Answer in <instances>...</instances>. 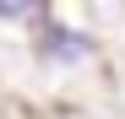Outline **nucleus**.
<instances>
[{"label":"nucleus","mask_w":125,"mask_h":119,"mask_svg":"<svg viewBox=\"0 0 125 119\" xmlns=\"http://www.w3.org/2000/svg\"><path fill=\"white\" fill-rule=\"evenodd\" d=\"M0 16H27V6H6V0H0Z\"/></svg>","instance_id":"nucleus-2"},{"label":"nucleus","mask_w":125,"mask_h":119,"mask_svg":"<svg viewBox=\"0 0 125 119\" xmlns=\"http://www.w3.org/2000/svg\"><path fill=\"white\" fill-rule=\"evenodd\" d=\"M38 49H44V54H54V60H71V54H87L93 43H87L82 33L60 27V22H44V27H38Z\"/></svg>","instance_id":"nucleus-1"}]
</instances>
